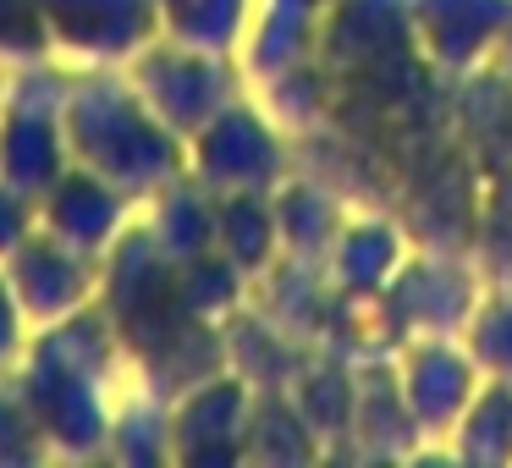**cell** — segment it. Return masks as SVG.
<instances>
[{
  "label": "cell",
  "mask_w": 512,
  "mask_h": 468,
  "mask_svg": "<svg viewBox=\"0 0 512 468\" xmlns=\"http://www.w3.org/2000/svg\"><path fill=\"white\" fill-rule=\"evenodd\" d=\"M155 12L188 50H221L237 34L243 0H155Z\"/></svg>",
  "instance_id": "cell-3"
},
{
  "label": "cell",
  "mask_w": 512,
  "mask_h": 468,
  "mask_svg": "<svg viewBox=\"0 0 512 468\" xmlns=\"http://www.w3.org/2000/svg\"><path fill=\"white\" fill-rule=\"evenodd\" d=\"M56 34L72 39L78 50H100V56H116V50L138 45V39L155 28V0H61Z\"/></svg>",
  "instance_id": "cell-1"
},
{
  "label": "cell",
  "mask_w": 512,
  "mask_h": 468,
  "mask_svg": "<svg viewBox=\"0 0 512 468\" xmlns=\"http://www.w3.org/2000/svg\"><path fill=\"white\" fill-rule=\"evenodd\" d=\"M12 347H17V314H12L6 287H0V358H12Z\"/></svg>",
  "instance_id": "cell-4"
},
{
  "label": "cell",
  "mask_w": 512,
  "mask_h": 468,
  "mask_svg": "<svg viewBox=\"0 0 512 468\" xmlns=\"http://www.w3.org/2000/svg\"><path fill=\"white\" fill-rule=\"evenodd\" d=\"M17 248H23V243H17ZM17 287H23L17 298L34 303V309H45V314L67 309V303L78 298V287H83L78 259H72L61 243H28L23 248V281H17Z\"/></svg>",
  "instance_id": "cell-2"
}]
</instances>
